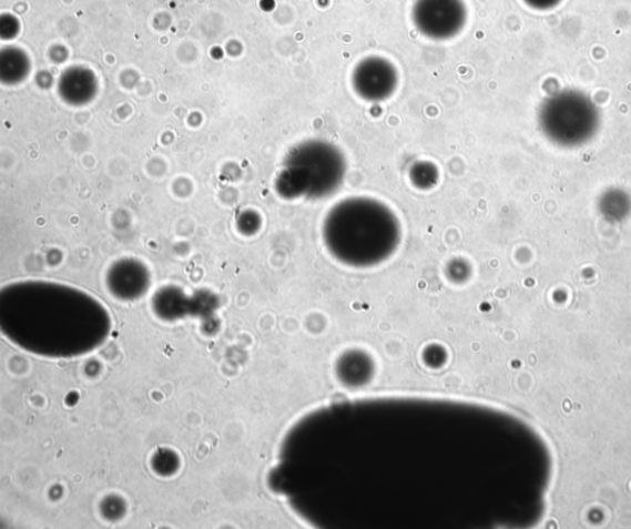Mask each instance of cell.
Masks as SVG:
<instances>
[{"mask_svg":"<svg viewBox=\"0 0 631 529\" xmlns=\"http://www.w3.org/2000/svg\"><path fill=\"white\" fill-rule=\"evenodd\" d=\"M0 328L29 353L73 358L104 344L112 318L102 302L74 286L29 281L0 292Z\"/></svg>","mask_w":631,"mask_h":529,"instance_id":"obj_1","label":"cell"},{"mask_svg":"<svg viewBox=\"0 0 631 529\" xmlns=\"http://www.w3.org/2000/svg\"><path fill=\"white\" fill-rule=\"evenodd\" d=\"M328 251L338 261L369 267L389 258L401 238L400 222L370 197H348L330 208L323 227Z\"/></svg>","mask_w":631,"mask_h":529,"instance_id":"obj_2","label":"cell"},{"mask_svg":"<svg viewBox=\"0 0 631 529\" xmlns=\"http://www.w3.org/2000/svg\"><path fill=\"white\" fill-rule=\"evenodd\" d=\"M345 174L346 161L336 146L308 140L287 154L275 189L284 200H324L338 191Z\"/></svg>","mask_w":631,"mask_h":529,"instance_id":"obj_3","label":"cell"},{"mask_svg":"<svg viewBox=\"0 0 631 529\" xmlns=\"http://www.w3.org/2000/svg\"><path fill=\"white\" fill-rule=\"evenodd\" d=\"M467 19L468 10L462 0H416L413 9L416 28L431 40L457 37Z\"/></svg>","mask_w":631,"mask_h":529,"instance_id":"obj_4","label":"cell"},{"mask_svg":"<svg viewBox=\"0 0 631 529\" xmlns=\"http://www.w3.org/2000/svg\"><path fill=\"white\" fill-rule=\"evenodd\" d=\"M398 74L394 64L381 58L364 59L354 69V91L368 102H381L396 91Z\"/></svg>","mask_w":631,"mask_h":529,"instance_id":"obj_5","label":"cell"},{"mask_svg":"<svg viewBox=\"0 0 631 529\" xmlns=\"http://www.w3.org/2000/svg\"><path fill=\"white\" fill-rule=\"evenodd\" d=\"M106 282L108 289L116 299L136 301L150 288V272L142 262L125 258L113 264L108 272Z\"/></svg>","mask_w":631,"mask_h":529,"instance_id":"obj_6","label":"cell"},{"mask_svg":"<svg viewBox=\"0 0 631 529\" xmlns=\"http://www.w3.org/2000/svg\"><path fill=\"white\" fill-rule=\"evenodd\" d=\"M547 121L552 126H586L591 121V109L581 98L567 95L552 102L546 112Z\"/></svg>","mask_w":631,"mask_h":529,"instance_id":"obj_7","label":"cell"},{"mask_svg":"<svg viewBox=\"0 0 631 529\" xmlns=\"http://www.w3.org/2000/svg\"><path fill=\"white\" fill-rule=\"evenodd\" d=\"M413 181L420 189H429L436 185L438 180V172L431 167L430 163H418L411 172Z\"/></svg>","mask_w":631,"mask_h":529,"instance_id":"obj_8","label":"cell"},{"mask_svg":"<svg viewBox=\"0 0 631 529\" xmlns=\"http://www.w3.org/2000/svg\"><path fill=\"white\" fill-rule=\"evenodd\" d=\"M523 2L530 8L546 12V10L557 8L562 0H523Z\"/></svg>","mask_w":631,"mask_h":529,"instance_id":"obj_9","label":"cell"}]
</instances>
